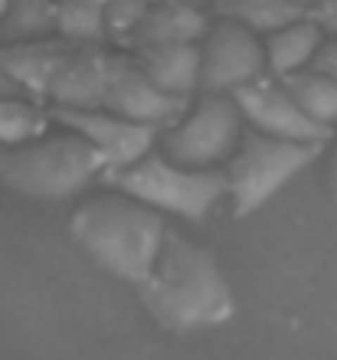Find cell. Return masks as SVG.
Here are the masks:
<instances>
[{
    "label": "cell",
    "mask_w": 337,
    "mask_h": 360,
    "mask_svg": "<svg viewBox=\"0 0 337 360\" xmlns=\"http://www.w3.org/2000/svg\"><path fill=\"white\" fill-rule=\"evenodd\" d=\"M141 302L167 331L187 334L233 318V292L216 256L193 239L167 229L160 256L141 282Z\"/></svg>",
    "instance_id": "obj_1"
},
{
    "label": "cell",
    "mask_w": 337,
    "mask_h": 360,
    "mask_svg": "<svg viewBox=\"0 0 337 360\" xmlns=\"http://www.w3.org/2000/svg\"><path fill=\"white\" fill-rule=\"evenodd\" d=\"M72 236L105 272L141 285L160 256L167 223L125 193H105L75 210Z\"/></svg>",
    "instance_id": "obj_2"
},
{
    "label": "cell",
    "mask_w": 337,
    "mask_h": 360,
    "mask_svg": "<svg viewBox=\"0 0 337 360\" xmlns=\"http://www.w3.org/2000/svg\"><path fill=\"white\" fill-rule=\"evenodd\" d=\"M95 177H105V164L79 134H53L0 148V180L23 197L66 200L82 193Z\"/></svg>",
    "instance_id": "obj_3"
},
{
    "label": "cell",
    "mask_w": 337,
    "mask_h": 360,
    "mask_svg": "<svg viewBox=\"0 0 337 360\" xmlns=\"http://www.w3.org/2000/svg\"><path fill=\"white\" fill-rule=\"evenodd\" d=\"M105 180L122 190L125 197L151 207L154 213H174L187 223H203L216 203L226 197L223 171H213V167L190 171L164 158V151L144 154L132 167L105 174Z\"/></svg>",
    "instance_id": "obj_4"
},
{
    "label": "cell",
    "mask_w": 337,
    "mask_h": 360,
    "mask_svg": "<svg viewBox=\"0 0 337 360\" xmlns=\"http://www.w3.org/2000/svg\"><path fill=\"white\" fill-rule=\"evenodd\" d=\"M318 154L321 144L279 141V138H269L259 131L243 134L239 148L233 151L229 171H226V193L233 200V213L249 217L259 207H265Z\"/></svg>",
    "instance_id": "obj_5"
},
{
    "label": "cell",
    "mask_w": 337,
    "mask_h": 360,
    "mask_svg": "<svg viewBox=\"0 0 337 360\" xmlns=\"http://www.w3.org/2000/svg\"><path fill=\"white\" fill-rule=\"evenodd\" d=\"M243 115L229 95H203L187 118L160 134L164 158L190 171H210L239 148Z\"/></svg>",
    "instance_id": "obj_6"
},
{
    "label": "cell",
    "mask_w": 337,
    "mask_h": 360,
    "mask_svg": "<svg viewBox=\"0 0 337 360\" xmlns=\"http://www.w3.org/2000/svg\"><path fill=\"white\" fill-rule=\"evenodd\" d=\"M265 76L262 37L236 27L229 20L210 23L200 39V89L203 95H233Z\"/></svg>",
    "instance_id": "obj_7"
},
{
    "label": "cell",
    "mask_w": 337,
    "mask_h": 360,
    "mask_svg": "<svg viewBox=\"0 0 337 360\" xmlns=\"http://www.w3.org/2000/svg\"><path fill=\"white\" fill-rule=\"evenodd\" d=\"M243 115V122L253 124V131L279 138V141H298V144H324L331 138V128L311 122L301 112V105L288 95L275 76H259L249 86L236 89L229 95Z\"/></svg>",
    "instance_id": "obj_8"
},
{
    "label": "cell",
    "mask_w": 337,
    "mask_h": 360,
    "mask_svg": "<svg viewBox=\"0 0 337 360\" xmlns=\"http://www.w3.org/2000/svg\"><path fill=\"white\" fill-rule=\"evenodd\" d=\"M53 118L59 124H66L72 134H79L82 141L95 148V154L102 158L105 174L125 171L138 164L144 154L154 151L158 141V128L141 122H128L108 112H75V108H53Z\"/></svg>",
    "instance_id": "obj_9"
},
{
    "label": "cell",
    "mask_w": 337,
    "mask_h": 360,
    "mask_svg": "<svg viewBox=\"0 0 337 360\" xmlns=\"http://www.w3.org/2000/svg\"><path fill=\"white\" fill-rule=\"evenodd\" d=\"M210 30V20L203 10H197L190 0H164L158 7H148L134 33L128 37L134 49L154 46H177V43H200Z\"/></svg>",
    "instance_id": "obj_10"
},
{
    "label": "cell",
    "mask_w": 337,
    "mask_h": 360,
    "mask_svg": "<svg viewBox=\"0 0 337 360\" xmlns=\"http://www.w3.org/2000/svg\"><path fill=\"white\" fill-rule=\"evenodd\" d=\"M138 66L158 92L170 98H184L200 89V43H177V46L141 49Z\"/></svg>",
    "instance_id": "obj_11"
},
{
    "label": "cell",
    "mask_w": 337,
    "mask_h": 360,
    "mask_svg": "<svg viewBox=\"0 0 337 360\" xmlns=\"http://www.w3.org/2000/svg\"><path fill=\"white\" fill-rule=\"evenodd\" d=\"M321 43H324V37L308 17L275 30V33H269L262 39L265 72L275 79H288L295 72H301V69H308L314 63V56H318Z\"/></svg>",
    "instance_id": "obj_12"
},
{
    "label": "cell",
    "mask_w": 337,
    "mask_h": 360,
    "mask_svg": "<svg viewBox=\"0 0 337 360\" xmlns=\"http://www.w3.org/2000/svg\"><path fill=\"white\" fill-rule=\"evenodd\" d=\"M213 10L220 13V20L246 27L255 37H269L305 17V10L291 0H213Z\"/></svg>",
    "instance_id": "obj_13"
},
{
    "label": "cell",
    "mask_w": 337,
    "mask_h": 360,
    "mask_svg": "<svg viewBox=\"0 0 337 360\" xmlns=\"http://www.w3.org/2000/svg\"><path fill=\"white\" fill-rule=\"evenodd\" d=\"M56 0H7L0 13V43L46 39L56 30Z\"/></svg>",
    "instance_id": "obj_14"
},
{
    "label": "cell",
    "mask_w": 337,
    "mask_h": 360,
    "mask_svg": "<svg viewBox=\"0 0 337 360\" xmlns=\"http://www.w3.org/2000/svg\"><path fill=\"white\" fill-rule=\"evenodd\" d=\"M281 86L288 89V95L301 105V112L308 115L311 122L324 124H337V82L328 79L318 69H301L288 79H279Z\"/></svg>",
    "instance_id": "obj_15"
},
{
    "label": "cell",
    "mask_w": 337,
    "mask_h": 360,
    "mask_svg": "<svg viewBox=\"0 0 337 360\" xmlns=\"http://www.w3.org/2000/svg\"><path fill=\"white\" fill-rule=\"evenodd\" d=\"M56 30L69 43L98 46L105 37V7L98 0H63L56 7Z\"/></svg>",
    "instance_id": "obj_16"
},
{
    "label": "cell",
    "mask_w": 337,
    "mask_h": 360,
    "mask_svg": "<svg viewBox=\"0 0 337 360\" xmlns=\"http://www.w3.org/2000/svg\"><path fill=\"white\" fill-rule=\"evenodd\" d=\"M46 128V112L20 95H0V144L17 148L39 138Z\"/></svg>",
    "instance_id": "obj_17"
},
{
    "label": "cell",
    "mask_w": 337,
    "mask_h": 360,
    "mask_svg": "<svg viewBox=\"0 0 337 360\" xmlns=\"http://www.w3.org/2000/svg\"><path fill=\"white\" fill-rule=\"evenodd\" d=\"M144 13H148V0H112L105 4V33L132 37Z\"/></svg>",
    "instance_id": "obj_18"
},
{
    "label": "cell",
    "mask_w": 337,
    "mask_h": 360,
    "mask_svg": "<svg viewBox=\"0 0 337 360\" xmlns=\"http://www.w3.org/2000/svg\"><path fill=\"white\" fill-rule=\"evenodd\" d=\"M305 17L321 30L324 39H337V0H314V4L305 10Z\"/></svg>",
    "instance_id": "obj_19"
},
{
    "label": "cell",
    "mask_w": 337,
    "mask_h": 360,
    "mask_svg": "<svg viewBox=\"0 0 337 360\" xmlns=\"http://www.w3.org/2000/svg\"><path fill=\"white\" fill-rule=\"evenodd\" d=\"M308 69H318V72H324L328 79L337 82V39H324V43H321L318 56H314V63H311Z\"/></svg>",
    "instance_id": "obj_20"
},
{
    "label": "cell",
    "mask_w": 337,
    "mask_h": 360,
    "mask_svg": "<svg viewBox=\"0 0 337 360\" xmlns=\"http://www.w3.org/2000/svg\"><path fill=\"white\" fill-rule=\"evenodd\" d=\"M328 184L334 190V200H337V138H334V151H331V171H328Z\"/></svg>",
    "instance_id": "obj_21"
},
{
    "label": "cell",
    "mask_w": 337,
    "mask_h": 360,
    "mask_svg": "<svg viewBox=\"0 0 337 360\" xmlns=\"http://www.w3.org/2000/svg\"><path fill=\"white\" fill-rule=\"evenodd\" d=\"M0 95H23V92H20V89L7 79V72H4V69H0Z\"/></svg>",
    "instance_id": "obj_22"
},
{
    "label": "cell",
    "mask_w": 337,
    "mask_h": 360,
    "mask_svg": "<svg viewBox=\"0 0 337 360\" xmlns=\"http://www.w3.org/2000/svg\"><path fill=\"white\" fill-rule=\"evenodd\" d=\"M291 4H298V7H301V10H308V7H311V4H314V0H291Z\"/></svg>",
    "instance_id": "obj_23"
}]
</instances>
